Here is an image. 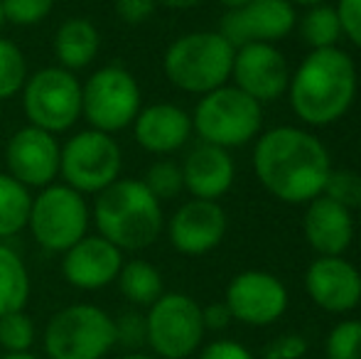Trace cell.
Segmentation results:
<instances>
[{
	"instance_id": "obj_25",
	"label": "cell",
	"mask_w": 361,
	"mask_h": 359,
	"mask_svg": "<svg viewBox=\"0 0 361 359\" xmlns=\"http://www.w3.org/2000/svg\"><path fill=\"white\" fill-rule=\"evenodd\" d=\"M295 30H298L302 44L310 47V52H314V49L339 47V39L344 37L337 8H334L332 3L305 8V13L298 15Z\"/></svg>"
},
{
	"instance_id": "obj_35",
	"label": "cell",
	"mask_w": 361,
	"mask_h": 359,
	"mask_svg": "<svg viewBox=\"0 0 361 359\" xmlns=\"http://www.w3.org/2000/svg\"><path fill=\"white\" fill-rule=\"evenodd\" d=\"M334 8L342 23V35L361 49V0H337Z\"/></svg>"
},
{
	"instance_id": "obj_44",
	"label": "cell",
	"mask_w": 361,
	"mask_h": 359,
	"mask_svg": "<svg viewBox=\"0 0 361 359\" xmlns=\"http://www.w3.org/2000/svg\"><path fill=\"white\" fill-rule=\"evenodd\" d=\"M3 25H5V18H3V3H0V30H3Z\"/></svg>"
},
{
	"instance_id": "obj_8",
	"label": "cell",
	"mask_w": 361,
	"mask_h": 359,
	"mask_svg": "<svg viewBox=\"0 0 361 359\" xmlns=\"http://www.w3.org/2000/svg\"><path fill=\"white\" fill-rule=\"evenodd\" d=\"M143 109V91L133 74L118 64L96 69L81 84V116L101 133H118L133 126Z\"/></svg>"
},
{
	"instance_id": "obj_15",
	"label": "cell",
	"mask_w": 361,
	"mask_h": 359,
	"mask_svg": "<svg viewBox=\"0 0 361 359\" xmlns=\"http://www.w3.org/2000/svg\"><path fill=\"white\" fill-rule=\"evenodd\" d=\"M62 145L57 135L35 126L15 130L5 145V165L8 175L23 182L25 187H47L59 178Z\"/></svg>"
},
{
	"instance_id": "obj_20",
	"label": "cell",
	"mask_w": 361,
	"mask_h": 359,
	"mask_svg": "<svg viewBox=\"0 0 361 359\" xmlns=\"http://www.w3.org/2000/svg\"><path fill=\"white\" fill-rule=\"evenodd\" d=\"M354 217L347 207L319 195L305 205L302 234L317 256H344L354 241Z\"/></svg>"
},
{
	"instance_id": "obj_18",
	"label": "cell",
	"mask_w": 361,
	"mask_h": 359,
	"mask_svg": "<svg viewBox=\"0 0 361 359\" xmlns=\"http://www.w3.org/2000/svg\"><path fill=\"white\" fill-rule=\"evenodd\" d=\"M123 266V251L101 234H86L62 254V276L79 291H99L116 283Z\"/></svg>"
},
{
	"instance_id": "obj_27",
	"label": "cell",
	"mask_w": 361,
	"mask_h": 359,
	"mask_svg": "<svg viewBox=\"0 0 361 359\" xmlns=\"http://www.w3.org/2000/svg\"><path fill=\"white\" fill-rule=\"evenodd\" d=\"M27 62L13 39L0 37V101L13 99L27 82Z\"/></svg>"
},
{
	"instance_id": "obj_39",
	"label": "cell",
	"mask_w": 361,
	"mask_h": 359,
	"mask_svg": "<svg viewBox=\"0 0 361 359\" xmlns=\"http://www.w3.org/2000/svg\"><path fill=\"white\" fill-rule=\"evenodd\" d=\"M157 5L162 8H170V10H192L197 5H202L204 0H155Z\"/></svg>"
},
{
	"instance_id": "obj_12",
	"label": "cell",
	"mask_w": 361,
	"mask_h": 359,
	"mask_svg": "<svg viewBox=\"0 0 361 359\" xmlns=\"http://www.w3.org/2000/svg\"><path fill=\"white\" fill-rule=\"evenodd\" d=\"M233 320L251 327H266L288 312L290 298L286 283L268 271H241L228 281L224 296Z\"/></svg>"
},
{
	"instance_id": "obj_4",
	"label": "cell",
	"mask_w": 361,
	"mask_h": 359,
	"mask_svg": "<svg viewBox=\"0 0 361 359\" xmlns=\"http://www.w3.org/2000/svg\"><path fill=\"white\" fill-rule=\"evenodd\" d=\"M236 49L216 30H195L177 37L162 57L167 82L185 94L204 96L231 79Z\"/></svg>"
},
{
	"instance_id": "obj_36",
	"label": "cell",
	"mask_w": 361,
	"mask_h": 359,
	"mask_svg": "<svg viewBox=\"0 0 361 359\" xmlns=\"http://www.w3.org/2000/svg\"><path fill=\"white\" fill-rule=\"evenodd\" d=\"M114 10L121 23L126 25H143L155 15V0H114Z\"/></svg>"
},
{
	"instance_id": "obj_2",
	"label": "cell",
	"mask_w": 361,
	"mask_h": 359,
	"mask_svg": "<svg viewBox=\"0 0 361 359\" xmlns=\"http://www.w3.org/2000/svg\"><path fill=\"white\" fill-rule=\"evenodd\" d=\"M359 72L342 47L314 49L295 67L288 84V101L300 123L324 128L349 114L357 101Z\"/></svg>"
},
{
	"instance_id": "obj_7",
	"label": "cell",
	"mask_w": 361,
	"mask_h": 359,
	"mask_svg": "<svg viewBox=\"0 0 361 359\" xmlns=\"http://www.w3.org/2000/svg\"><path fill=\"white\" fill-rule=\"evenodd\" d=\"M91 209L81 192L64 182H52L32 197L27 229L32 239L52 254H64L89 234Z\"/></svg>"
},
{
	"instance_id": "obj_1",
	"label": "cell",
	"mask_w": 361,
	"mask_h": 359,
	"mask_svg": "<svg viewBox=\"0 0 361 359\" xmlns=\"http://www.w3.org/2000/svg\"><path fill=\"white\" fill-rule=\"evenodd\" d=\"M253 143V173L268 195L286 205H307L322 195L332 158L310 128L276 126Z\"/></svg>"
},
{
	"instance_id": "obj_14",
	"label": "cell",
	"mask_w": 361,
	"mask_h": 359,
	"mask_svg": "<svg viewBox=\"0 0 361 359\" xmlns=\"http://www.w3.org/2000/svg\"><path fill=\"white\" fill-rule=\"evenodd\" d=\"M290 64L278 44L251 42L233 54L231 82L258 104H273L288 94Z\"/></svg>"
},
{
	"instance_id": "obj_19",
	"label": "cell",
	"mask_w": 361,
	"mask_h": 359,
	"mask_svg": "<svg viewBox=\"0 0 361 359\" xmlns=\"http://www.w3.org/2000/svg\"><path fill=\"white\" fill-rule=\"evenodd\" d=\"M192 135V114L167 101L143 106L133 121L135 143L152 155L177 153L190 143Z\"/></svg>"
},
{
	"instance_id": "obj_22",
	"label": "cell",
	"mask_w": 361,
	"mask_h": 359,
	"mask_svg": "<svg viewBox=\"0 0 361 359\" xmlns=\"http://www.w3.org/2000/svg\"><path fill=\"white\" fill-rule=\"evenodd\" d=\"M101 49V32L89 18H69L57 28L52 39V52L57 57V67L76 72L86 69Z\"/></svg>"
},
{
	"instance_id": "obj_41",
	"label": "cell",
	"mask_w": 361,
	"mask_h": 359,
	"mask_svg": "<svg viewBox=\"0 0 361 359\" xmlns=\"http://www.w3.org/2000/svg\"><path fill=\"white\" fill-rule=\"evenodd\" d=\"M290 5L295 8H312V5H322V3H329V0H288Z\"/></svg>"
},
{
	"instance_id": "obj_43",
	"label": "cell",
	"mask_w": 361,
	"mask_h": 359,
	"mask_svg": "<svg viewBox=\"0 0 361 359\" xmlns=\"http://www.w3.org/2000/svg\"><path fill=\"white\" fill-rule=\"evenodd\" d=\"M219 3H221L226 10H231V8H243V5H248L251 0H219Z\"/></svg>"
},
{
	"instance_id": "obj_13",
	"label": "cell",
	"mask_w": 361,
	"mask_h": 359,
	"mask_svg": "<svg viewBox=\"0 0 361 359\" xmlns=\"http://www.w3.org/2000/svg\"><path fill=\"white\" fill-rule=\"evenodd\" d=\"M298 8L288 0H251L243 8H231L221 15L216 32L233 49L251 42L278 44L295 30Z\"/></svg>"
},
{
	"instance_id": "obj_23",
	"label": "cell",
	"mask_w": 361,
	"mask_h": 359,
	"mask_svg": "<svg viewBox=\"0 0 361 359\" xmlns=\"http://www.w3.org/2000/svg\"><path fill=\"white\" fill-rule=\"evenodd\" d=\"M116 283H118L121 296L135 308H150L165 293V281H162L160 269L145 259L123 261Z\"/></svg>"
},
{
	"instance_id": "obj_30",
	"label": "cell",
	"mask_w": 361,
	"mask_h": 359,
	"mask_svg": "<svg viewBox=\"0 0 361 359\" xmlns=\"http://www.w3.org/2000/svg\"><path fill=\"white\" fill-rule=\"evenodd\" d=\"M327 359H361V320H342L324 340Z\"/></svg>"
},
{
	"instance_id": "obj_28",
	"label": "cell",
	"mask_w": 361,
	"mask_h": 359,
	"mask_svg": "<svg viewBox=\"0 0 361 359\" xmlns=\"http://www.w3.org/2000/svg\"><path fill=\"white\" fill-rule=\"evenodd\" d=\"M37 325L25 310L0 315V352H32Z\"/></svg>"
},
{
	"instance_id": "obj_31",
	"label": "cell",
	"mask_w": 361,
	"mask_h": 359,
	"mask_svg": "<svg viewBox=\"0 0 361 359\" xmlns=\"http://www.w3.org/2000/svg\"><path fill=\"white\" fill-rule=\"evenodd\" d=\"M322 195L337 205L347 207L349 212L357 209L361 207V173L347 168H332Z\"/></svg>"
},
{
	"instance_id": "obj_5",
	"label": "cell",
	"mask_w": 361,
	"mask_h": 359,
	"mask_svg": "<svg viewBox=\"0 0 361 359\" xmlns=\"http://www.w3.org/2000/svg\"><path fill=\"white\" fill-rule=\"evenodd\" d=\"M192 130L200 143L224 150L241 148L263 133V104L233 84H224L200 96L192 111Z\"/></svg>"
},
{
	"instance_id": "obj_33",
	"label": "cell",
	"mask_w": 361,
	"mask_h": 359,
	"mask_svg": "<svg viewBox=\"0 0 361 359\" xmlns=\"http://www.w3.org/2000/svg\"><path fill=\"white\" fill-rule=\"evenodd\" d=\"M3 3L5 23L18 28L39 25L54 8V0H0Z\"/></svg>"
},
{
	"instance_id": "obj_10",
	"label": "cell",
	"mask_w": 361,
	"mask_h": 359,
	"mask_svg": "<svg viewBox=\"0 0 361 359\" xmlns=\"http://www.w3.org/2000/svg\"><path fill=\"white\" fill-rule=\"evenodd\" d=\"M123 150L109 133L86 128L62 145L59 175L64 185L81 195H99L121 178Z\"/></svg>"
},
{
	"instance_id": "obj_24",
	"label": "cell",
	"mask_w": 361,
	"mask_h": 359,
	"mask_svg": "<svg viewBox=\"0 0 361 359\" xmlns=\"http://www.w3.org/2000/svg\"><path fill=\"white\" fill-rule=\"evenodd\" d=\"M30 273L23 256L13 246L0 241V315L25 310L30 300Z\"/></svg>"
},
{
	"instance_id": "obj_38",
	"label": "cell",
	"mask_w": 361,
	"mask_h": 359,
	"mask_svg": "<svg viewBox=\"0 0 361 359\" xmlns=\"http://www.w3.org/2000/svg\"><path fill=\"white\" fill-rule=\"evenodd\" d=\"M202 322H204L207 332H221L226 330L228 325L233 322L231 312H228L226 303H212V305L202 308Z\"/></svg>"
},
{
	"instance_id": "obj_26",
	"label": "cell",
	"mask_w": 361,
	"mask_h": 359,
	"mask_svg": "<svg viewBox=\"0 0 361 359\" xmlns=\"http://www.w3.org/2000/svg\"><path fill=\"white\" fill-rule=\"evenodd\" d=\"M30 207L32 195L27 187L8 173H0V241L27 229Z\"/></svg>"
},
{
	"instance_id": "obj_6",
	"label": "cell",
	"mask_w": 361,
	"mask_h": 359,
	"mask_svg": "<svg viewBox=\"0 0 361 359\" xmlns=\"http://www.w3.org/2000/svg\"><path fill=\"white\" fill-rule=\"evenodd\" d=\"M47 359H104L116 347L114 317L94 303L57 310L42 335Z\"/></svg>"
},
{
	"instance_id": "obj_37",
	"label": "cell",
	"mask_w": 361,
	"mask_h": 359,
	"mask_svg": "<svg viewBox=\"0 0 361 359\" xmlns=\"http://www.w3.org/2000/svg\"><path fill=\"white\" fill-rule=\"evenodd\" d=\"M197 359H256V357L248 352V347H243L236 340H214L202 347Z\"/></svg>"
},
{
	"instance_id": "obj_9",
	"label": "cell",
	"mask_w": 361,
	"mask_h": 359,
	"mask_svg": "<svg viewBox=\"0 0 361 359\" xmlns=\"http://www.w3.org/2000/svg\"><path fill=\"white\" fill-rule=\"evenodd\" d=\"M147 347L157 359H190L202 350V305L187 293H162L145 312Z\"/></svg>"
},
{
	"instance_id": "obj_21",
	"label": "cell",
	"mask_w": 361,
	"mask_h": 359,
	"mask_svg": "<svg viewBox=\"0 0 361 359\" xmlns=\"http://www.w3.org/2000/svg\"><path fill=\"white\" fill-rule=\"evenodd\" d=\"M185 190L195 200L219 202L236 180V163L231 158V150L216 148L209 143H197L185 160L180 163Z\"/></svg>"
},
{
	"instance_id": "obj_3",
	"label": "cell",
	"mask_w": 361,
	"mask_h": 359,
	"mask_svg": "<svg viewBox=\"0 0 361 359\" xmlns=\"http://www.w3.org/2000/svg\"><path fill=\"white\" fill-rule=\"evenodd\" d=\"M96 229L121 251H140L162 234V202L150 195L143 180L118 178L96 195L91 209Z\"/></svg>"
},
{
	"instance_id": "obj_29",
	"label": "cell",
	"mask_w": 361,
	"mask_h": 359,
	"mask_svg": "<svg viewBox=\"0 0 361 359\" xmlns=\"http://www.w3.org/2000/svg\"><path fill=\"white\" fill-rule=\"evenodd\" d=\"M143 185L150 190L152 197L160 202L175 200L180 192H185V180H182V168L175 160L160 158L145 170Z\"/></svg>"
},
{
	"instance_id": "obj_16",
	"label": "cell",
	"mask_w": 361,
	"mask_h": 359,
	"mask_svg": "<svg viewBox=\"0 0 361 359\" xmlns=\"http://www.w3.org/2000/svg\"><path fill=\"white\" fill-rule=\"evenodd\" d=\"M228 231V217L219 202L209 200H187L170 217L167 236L177 254L182 256H204L214 251Z\"/></svg>"
},
{
	"instance_id": "obj_42",
	"label": "cell",
	"mask_w": 361,
	"mask_h": 359,
	"mask_svg": "<svg viewBox=\"0 0 361 359\" xmlns=\"http://www.w3.org/2000/svg\"><path fill=\"white\" fill-rule=\"evenodd\" d=\"M118 359H157V357L152 355V352L147 355V352L140 350V352H126V355H121Z\"/></svg>"
},
{
	"instance_id": "obj_17",
	"label": "cell",
	"mask_w": 361,
	"mask_h": 359,
	"mask_svg": "<svg viewBox=\"0 0 361 359\" xmlns=\"http://www.w3.org/2000/svg\"><path fill=\"white\" fill-rule=\"evenodd\" d=\"M305 291L319 310L344 315L361 303V271L344 256H317L305 271Z\"/></svg>"
},
{
	"instance_id": "obj_11",
	"label": "cell",
	"mask_w": 361,
	"mask_h": 359,
	"mask_svg": "<svg viewBox=\"0 0 361 359\" xmlns=\"http://www.w3.org/2000/svg\"><path fill=\"white\" fill-rule=\"evenodd\" d=\"M23 109L30 126L57 135L81 118V82L62 67H44L30 74L23 87Z\"/></svg>"
},
{
	"instance_id": "obj_34",
	"label": "cell",
	"mask_w": 361,
	"mask_h": 359,
	"mask_svg": "<svg viewBox=\"0 0 361 359\" xmlns=\"http://www.w3.org/2000/svg\"><path fill=\"white\" fill-rule=\"evenodd\" d=\"M305 355H307V340L298 332L278 335L263 350V359H302Z\"/></svg>"
},
{
	"instance_id": "obj_32",
	"label": "cell",
	"mask_w": 361,
	"mask_h": 359,
	"mask_svg": "<svg viewBox=\"0 0 361 359\" xmlns=\"http://www.w3.org/2000/svg\"><path fill=\"white\" fill-rule=\"evenodd\" d=\"M116 330V347H123L126 352H140V347L147 345V325L145 312L126 310L118 317H114Z\"/></svg>"
},
{
	"instance_id": "obj_40",
	"label": "cell",
	"mask_w": 361,
	"mask_h": 359,
	"mask_svg": "<svg viewBox=\"0 0 361 359\" xmlns=\"http://www.w3.org/2000/svg\"><path fill=\"white\" fill-rule=\"evenodd\" d=\"M0 359H39V357L32 355V352H3Z\"/></svg>"
}]
</instances>
